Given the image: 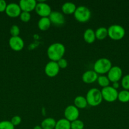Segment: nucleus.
<instances>
[{"label":"nucleus","mask_w":129,"mask_h":129,"mask_svg":"<svg viewBox=\"0 0 129 129\" xmlns=\"http://www.w3.org/2000/svg\"><path fill=\"white\" fill-rule=\"evenodd\" d=\"M65 54V47L61 43H53L47 50V55L51 61L57 62L63 57Z\"/></svg>","instance_id":"nucleus-1"},{"label":"nucleus","mask_w":129,"mask_h":129,"mask_svg":"<svg viewBox=\"0 0 129 129\" xmlns=\"http://www.w3.org/2000/svg\"><path fill=\"white\" fill-rule=\"evenodd\" d=\"M85 98L88 105L91 107H97L101 104L103 100L101 91L96 88H91L87 91Z\"/></svg>","instance_id":"nucleus-2"},{"label":"nucleus","mask_w":129,"mask_h":129,"mask_svg":"<svg viewBox=\"0 0 129 129\" xmlns=\"http://www.w3.org/2000/svg\"><path fill=\"white\" fill-rule=\"evenodd\" d=\"M112 68V64L110 59L107 58H100L94 64V71L97 74H104L108 73Z\"/></svg>","instance_id":"nucleus-3"},{"label":"nucleus","mask_w":129,"mask_h":129,"mask_svg":"<svg viewBox=\"0 0 129 129\" xmlns=\"http://www.w3.org/2000/svg\"><path fill=\"white\" fill-rule=\"evenodd\" d=\"M73 15L76 20L80 23L87 22L91 17V11L88 8L84 6H80L77 7Z\"/></svg>","instance_id":"nucleus-4"},{"label":"nucleus","mask_w":129,"mask_h":129,"mask_svg":"<svg viewBox=\"0 0 129 129\" xmlns=\"http://www.w3.org/2000/svg\"><path fill=\"white\" fill-rule=\"evenodd\" d=\"M108 37L114 40L122 39L125 35V30L122 26L120 25H112L108 28Z\"/></svg>","instance_id":"nucleus-5"},{"label":"nucleus","mask_w":129,"mask_h":129,"mask_svg":"<svg viewBox=\"0 0 129 129\" xmlns=\"http://www.w3.org/2000/svg\"><path fill=\"white\" fill-rule=\"evenodd\" d=\"M101 94H102V99L104 100L106 102L109 103H112L115 102L118 99V92L117 89H115L112 86L105 87L101 89Z\"/></svg>","instance_id":"nucleus-6"},{"label":"nucleus","mask_w":129,"mask_h":129,"mask_svg":"<svg viewBox=\"0 0 129 129\" xmlns=\"http://www.w3.org/2000/svg\"><path fill=\"white\" fill-rule=\"evenodd\" d=\"M79 114L78 108H77L75 105L68 106L66 107L64 111V115L65 117L64 118L70 122L78 119Z\"/></svg>","instance_id":"nucleus-7"},{"label":"nucleus","mask_w":129,"mask_h":129,"mask_svg":"<svg viewBox=\"0 0 129 129\" xmlns=\"http://www.w3.org/2000/svg\"><path fill=\"white\" fill-rule=\"evenodd\" d=\"M35 10L37 15L41 18L49 17L52 12L51 8L45 2H39L37 3Z\"/></svg>","instance_id":"nucleus-8"},{"label":"nucleus","mask_w":129,"mask_h":129,"mask_svg":"<svg viewBox=\"0 0 129 129\" xmlns=\"http://www.w3.org/2000/svg\"><path fill=\"white\" fill-rule=\"evenodd\" d=\"M123 72L122 69L119 66H112L108 73V78L110 79V82L115 83V82H118L122 78Z\"/></svg>","instance_id":"nucleus-9"},{"label":"nucleus","mask_w":129,"mask_h":129,"mask_svg":"<svg viewBox=\"0 0 129 129\" xmlns=\"http://www.w3.org/2000/svg\"><path fill=\"white\" fill-rule=\"evenodd\" d=\"M59 69L60 68L58 66L57 62L51 60V61L48 62L46 65L45 66L44 72L48 77L53 78L58 75L59 72Z\"/></svg>","instance_id":"nucleus-10"},{"label":"nucleus","mask_w":129,"mask_h":129,"mask_svg":"<svg viewBox=\"0 0 129 129\" xmlns=\"http://www.w3.org/2000/svg\"><path fill=\"white\" fill-rule=\"evenodd\" d=\"M49 18L51 24L57 26H62L65 22V18L63 14L57 11H52L49 15Z\"/></svg>","instance_id":"nucleus-11"},{"label":"nucleus","mask_w":129,"mask_h":129,"mask_svg":"<svg viewBox=\"0 0 129 129\" xmlns=\"http://www.w3.org/2000/svg\"><path fill=\"white\" fill-rule=\"evenodd\" d=\"M5 12H6V15L10 17L16 18L20 16L22 13V10L18 4L15 3H11L7 5Z\"/></svg>","instance_id":"nucleus-12"},{"label":"nucleus","mask_w":129,"mask_h":129,"mask_svg":"<svg viewBox=\"0 0 129 129\" xmlns=\"http://www.w3.org/2000/svg\"><path fill=\"white\" fill-rule=\"evenodd\" d=\"M9 45L14 51H20L24 47V41L20 37H11L9 40Z\"/></svg>","instance_id":"nucleus-13"},{"label":"nucleus","mask_w":129,"mask_h":129,"mask_svg":"<svg viewBox=\"0 0 129 129\" xmlns=\"http://www.w3.org/2000/svg\"><path fill=\"white\" fill-rule=\"evenodd\" d=\"M37 3L35 0H21L18 5L22 11L30 13L35 10Z\"/></svg>","instance_id":"nucleus-14"},{"label":"nucleus","mask_w":129,"mask_h":129,"mask_svg":"<svg viewBox=\"0 0 129 129\" xmlns=\"http://www.w3.org/2000/svg\"><path fill=\"white\" fill-rule=\"evenodd\" d=\"M98 74L94 70H89L83 73L82 79L83 82L87 84H91L96 81L98 78Z\"/></svg>","instance_id":"nucleus-15"},{"label":"nucleus","mask_w":129,"mask_h":129,"mask_svg":"<svg viewBox=\"0 0 129 129\" xmlns=\"http://www.w3.org/2000/svg\"><path fill=\"white\" fill-rule=\"evenodd\" d=\"M77 7L75 4L72 2H66L62 5L61 10L65 15H71L73 14L75 11Z\"/></svg>","instance_id":"nucleus-16"},{"label":"nucleus","mask_w":129,"mask_h":129,"mask_svg":"<svg viewBox=\"0 0 129 129\" xmlns=\"http://www.w3.org/2000/svg\"><path fill=\"white\" fill-rule=\"evenodd\" d=\"M83 37L85 42L88 44H92L94 42L96 39L95 31L92 28L86 29L83 33Z\"/></svg>","instance_id":"nucleus-17"},{"label":"nucleus","mask_w":129,"mask_h":129,"mask_svg":"<svg viewBox=\"0 0 129 129\" xmlns=\"http://www.w3.org/2000/svg\"><path fill=\"white\" fill-rule=\"evenodd\" d=\"M51 23L49 17H42L38 21V27L42 31L48 30L50 28Z\"/></svg>","instance_id":"nucleus-18"},{"label":"nucleus","mask_w":129,"mask_h":129,"mask_svg":"<svg viewBox=\"0 0 129 129\" xmlns=\"http://www.w3.org/2000/svg\"><path fill=\"white\" fill-rule=\"evenodd\" d=\"M56 123V121L53 118L48 117L43 120L40 126L42 129H54Z\"/></svg>","instance_id":"nucleus-19"},{"label":"nucleus","mask_w":129,"mask_h":129,"mask_svg":"<svg viewBox=\"0 0 129 129\" xmlns=\"http://www.w3.org/2000/svg\"><path fill=\"white\" fill-rule=\"evenodd\" d=\"M87 105L88 103H87V100L85 97L83 96H77L74 99V105L77 108L83 109L87 107Z\"/></svg>","instance_id":"nucleus-20"},{"label":"nucleus","mask_w":129,"mask_h":129,"mask_svg":"<svg viewBox=\"0 0 129 129\" xmlns=\"http://www.w3.org/2000/svg\"><path fill=\"white\" fill-rule=\"evenodd\" d=\"M54 129H71V122L66 118H61L56 121Z\"/></svg>","instance_id":"nucleus-21"},{"label":"nucleus","mask_w":129,"mask_h":129,"mask_svg":"<svg viewBox=\"0 0 129 129\" xmlns=\"http://www.w3.org/2000/svg\"><path fill=\"white\" fill-rule=\"evenodd\" d=\"M95 35H96V39L98 40H102L106 39L108 36V28L101 26V27L98 28L95 31Z\"/></svg>","instance_id":"nucleus-22"},{"label":"nucleus","mask_w":129,"mask_h":129,"mask_svg":"<svg viewBox=\"0 0 129 129\" xmlns=\"http://www.w3.org/2000/svg\"><path fill=\"white\" fill-rule=\"evenodd\" d=\"M118 100L121 103H127L129 102V91L123 90L119 92L118 94Z\"/></svg>","instance_id":"nucleus-23"},{"label":"nucleus","mask_w":129,"mask_h":129,"mask_svg":"<svg viewBox=\"0 0 129 129\" xmlns=\"http://www.w3.org/2000/svg\"><path fill=\"white\" fill-rule=\"evenodd\" d=\"M97 81V83H98V84H99L101 87H102V88L110 86V79H108V76H106L101 75L98 76Z\"/></svg>","instance_id":"nucleus-24"},{"label":"nucleus","mask_w":129,"mask_h":129,"mask_svg":"<svg viewBox=\"0 0 129 129\" xmlns=\"http://www.w3.org/2000/svg\"><path fill=\"white\" fill-rule=\"evenodd\" d=\"M84 123L80 120H76L71 122V129H83Z\"/></svg>","instance_id":"nucleus-25"},{"label":"nucleus","mask_w":129,"mask_h":129,"mask_svg":"<svg viewBox=\"0 0 129 129\" xmlns=\"http://www.w3.org/2000/svg\"><path fill=\"white\" fill-rule=\"evenodd\" d=\"M0 129H15V126L10 121L3 120L0 122Z\"/></svg>","instance_id":"nucleus-26"},{"label":"nucleus","mask_w":129,"mask_h":129,"mask_svg":"<svg viewBox=\"0 0 129 129\" xmlns=\"http://www.w3.org/2000/svg\"><path fill=\"white\" fill-rule=\"evenodd\" d=\"M121 86L125 90H129V74L124 76L121 79Z\"/></svg>","instance_id":"nucleus-27"},{"label":"nucleus","mask_w":129,"mask_h":129,"mask_svg":"<svg viewBox=\"0 0 129 129\" xmlns=\"http://www.w3.org/2000/svg\"><path fill=\"white\" fill-rule=\"evenodd\" d=\"M20 32V28H19L18 26H17L16 25H12V26H11V27L10 28V34L11 35V37L19 36Z\"/></svg>","instance_id":"nucleus-28"},{"label":"nucleus","mask_w":129,"mask_h":129,"mask_svg":"<svg viewBox=\"0 0 129 129\" xmlns=\"http://www.w3.org/2000/svg\"><path fill=\"white\" fill-rule=\"evenodd\" d=\"M20 20L23 22H28L30 21L31 18V15L29 12H26V11H22L21 14L20 15Z\"/></svg>","instance_id":"nucleus-29"},{"label":"nucleus","mask_w":129,"mask_h":129,"mask_svg":"<svg viewBox=\"0 0 129 129\" xmlns=\"http://www.w3.org/2000/svg\"><path fill=\"white\" fill-rule=\"evenodd\" d=\"M10 122H11V123H12L14 126H17L21 123L22 118L20 116L15 115L11 118V121H10Z\"/></svg>","instance_id":"nucleus-30"},{"label":"nucleus","mask_w":129,"mask_h":129,"mask_svg":"<svg viewBox=\"0 0 129 129\" xmlns=\"http://www.w3.org/2000/svg\"><path fill=\"white\" fill-rule=\"evenodd\" d=\"M57 63H58V65L59 67V68H61V69H64L68 66V62H67V59H64L63 57L59 59L58 61H57Z\"/></svg>","instance_id":"nucleus-31"},{"label":"nucleus","mask_w":129,"mask_h":129,"mask_svg":"<svg viewBox=\"0 0 129 129\" xmlns=\"http://www.w3.org/2000/svg\"><path fill=\"white\" fill-rule=\"evenodd\" d=\"M7 6V4L5 0H0V12L5 11Z\"/></svg>","instance_id":"nucleus-32"},{"label":"nucleus","mask_w":129,"mask_h":129,"mask_svg":"<svg viewBox=\"0 0 129 129\" xmlns=\"http://www.w3.org/2000/svg\"><path fill=\"white\" fill-rule=\"evenodd\" d=\"M113 88H114L115 89H117L119 88V83L118 82H115V83H113Z\"/></svg>","instance_id":"nucleus-33"},{"label":"nucleus","mask_w":129,"mask_h":129,"mask_svg":"<svg viewBox=\"0 0 129 129\" xmlns=\"http://www.w3.org/2000/svg\"><path fill=\"white\" fill-rule=\"evenodd\" d=\"M33 129H42V128L40 125H35Z\"/></svg>","instance_id":"nucleus-34"}]
</instances>
